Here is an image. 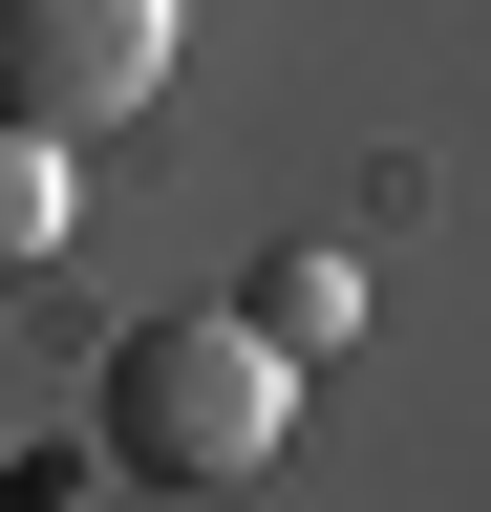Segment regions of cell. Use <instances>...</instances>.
<instances>
[{
	"instance_id": "6da1fadb",
	"label": "cell",
	"mask_w": 491,
	"mask_h": 512,
	"mask_svg": "<svg viewBox=\"0 0 491 512\" xmlns=\"http://www.w3.org/2000/svg\"><path fill=\"white\" fill-rule=\"evenodd\" d=\"M278 427H299V363H278L235 299L129 320V342H107V384H86V448H107V470H150V491H257Z\"/></svg>"
},
{
	"instance_id": "7a4b0ae2",
	"label": "cell",
	"mask_w": 491,
	"mask_h": 512,
	"mask_svg": "<svg viewBox=\"0 0 491 512\" xmlns=\"http://www.w3.org/2000/svg\"><path fill=\"white\" fill-rule=\"evenodd\" d=\"M150 86H171V0H0V128L107 150Z\"/></svg>"
},
{
	"instance_id": "3957f363",
	"label": "cell",
	"mask_w": 491,
	"mask_h": 512,
	"mask_svg": "<svg viewBox=\"0 0 491 512\" xmlns=\"http://www.w3.org/2000/svg\"><path fill=\"white\" fill-rule=\"evenodd\" d=\"M65 171H86V150L0 128V299H22V278H65Z\"/></svg>"
},
{
	"instance_id": "277c9868",
	"label": "cell",
	"mask_w": 491,
	"mask_h": 512,
	"mask_svg": "<svg viewBox=\"0 0 491 512\" xmlns=\"http://www.w3.org/2000/svg\"><path fill=\"white\" fill-rule=\"evenodd\" d=\"M342 299H363L342 256H257V299H235V320H257L278 363H321V342H342Z\"/></svg>"
}]
</instances>
